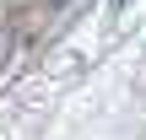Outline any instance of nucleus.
<instances>
[{
  "instance_id": "nucleus-1",
  "label": "nucleus",
  "mask_w": 146,
  "mask_h": 140,
  "mask_svg": "<svg viewBox=\"0 0 146 140\" xmlns=\"http://www.w3.org/2000/svg\"><path fill=\"white\" fill-rule=\"evenodd\" d=\"M11 54H16V27H11V22L0 16V70L11 65Z\"/></svg>"
},
{
  "instance_id": "nucleus-2",
  "label": "nucleus",
  "mask_w": 146,
  "mask_h": 140,
  "mask_svg": "<svg viewBox=\"0 0 146 140\" xmlns=\"http://www.w3.org/2000/svg\"><path fill=\"white\" fill-rule=\"evenodd\" d=\"M43 5H49V11H60V5H70V0H43Z\"/></svg>"
}]
</instances>
